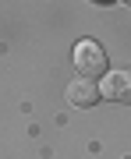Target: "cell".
Instances as JSON below:
<instances>
[{
    "instance_id": "obj_2",
    "label": "cell",
    "mask_w": 131,
    "mask_h": 159,
    "mask_svg": "<svg viewBox=\"0 0 131 159\" xmlns=\"http://www.w3.org/2000/svg\"><path fill=\"white\" fill-rule=\"evenodd\" d=\"M99 96L110 99V102H124V106H131V71H110L106 78H103Z\"/></svg>"
},
{
    "instance_id": "obj_1",
    "label": "cell",
    "mask_w": 131,
    "mask_h": 159,
    "mask_svg": "<svg viewBox=\"0 0 131 159\" xmlns=\"http://www.w3.org/2000/svg\"><path fill=\"white\" fill-rule=\"evenodd\" d=\"M74 67H78L82 78H96V74H106V53L96 39H82L74 46Z\"/></svg>"
},
{
    "instance_id": "obj_4",
    "label": "cell",
    "mask_w": 131,
    "mask_h": 159,
    "mask_svg": "<svg viewBox=\"0 0 131 159\" xmlns=\"http://www.w3.org/2000/svg\"><path fill=\"white\" fill-rule=\"evenodd\" d=\"M124 4H131V0H124Z\"/></svg>"
},
{
    "instance_id": "obj_3",
    "label": "cell",
    "mask_w": 131,
    "mask_h": 159,
    "mask_svg": "<svg viewBox=\"0 0 131 159\" xmlns=\"http://www.w3.org/2000/svg\"><path fill=\"white\" fill-rule=\"evenodd\" d=\"M68 102L71 106H96L99 102V85L92 78H74L68 85Z\"/></svg>"
}]
</instances>
